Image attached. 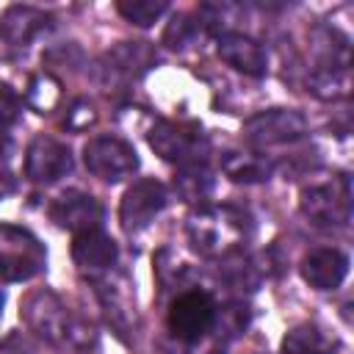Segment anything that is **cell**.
I'll list each match as a JSON object with an SVG mask.
<instances>
[{
  "mask_svg": "<svg viewBox=\"0 0 354 354\" xmlns=\"http://www.w3.org/2000/svg\"><path fill=\"white\" fill-rule=\"evenodd\" d=\"M47 22L50 17L33 6H11L0 19V36L14 47H25L36 33L47 28Z\"/></svg>",
  "mask_w": 354,
  "mask_h": 354,
  "instance_id": "obj_15",
  "label": "cell"
},
{
  "mask_svg": "<svg viewBox=\"0 0 354 354\" xmlns=\"http://www.w3.org/2000/svg\"><path fill=\"white\" fill-rule=\"evenodd\" d=\"M22 315L28 321L30 329H36L41 337L53 340V343H64L72 348H86L94 343V329L91 324H86L83 318L72 315L58 296L53 293H30L22 304Z\"/></svg>",
  "mask_w": 354,
  "mask_h": 354,
  "instance_id": "obj_2",
  "label": "cell"
},
{
  "mask_svg": "<svg viewBox=\"0 0 354 354\" xmlns=\"http://www.w3.org/2000/svg\"><path fill=\"white\" fill-rule=\"evenodd\" d=\"M166 8H169V6H166L163 0H119V3H116V11H119L127 22L141 25V28L158 22V19L166 14Z\"/></svg>",
  "mask_w": 354,
  "mask_h": 354,
  "instance_id": "obj_20",
  "label": "cell"
},
{
  "mask_svg": "<svg viewBox=\"0 0 354 354\" xmlns=\"http://www.w3.org/2000/svg\"><path fill=\"white\" fill-rule=\"evenodd\" d=\"M0 315H3V296H0Z\"/></svg>",
  "mask_w": 354,
  "mask_h": 354,
  "instance_id": "obj_24",
  "label": "cell"
},
{
  "mask_svg": "<svg viewBox=\"0 0 354 354\" xmlns=\"http://www.w3.org/2000/svg\"><path fill=\"white\" fill-rule=\"evenodd\" d=\"M301 210L307 218H313L321 227H343L348 221L351 210V194L348 180H332L324 185H310L301 191Z\"/></svg>",
  "mask_w": 354,
  "mask_h": 354,
  "instance_id": "obj_6",
  "label": "cell"
},
{
  "mask_svg": "<svg viewBox=\"0 0 354 354\" xmlns=\"http://www.w3.org/2000/svg\"><path fill=\"white\" fill-rule=\"evenodd\" d=\"M50 218L69 232H86V230H100L102 221V207L91 194H83L77 188L64 191L53 205H50Z\"/></svg>",
  "mask_w": 354,
  "mask_h": 354,
  "instance_id": "obj_11",
  "label": "cell"
},
{
  "mask_svg": "<svg viewBox=\"0 0 354 354\" xmlns=\"http://www.w3.org/2000/svg\"><path fill=\"white\" fill-rule=\"evenodd\" d=\"M348 274V257L337 249H315L301 260V277L315 290H335Z\"/></svg>",
  "mask_w": 354,
  "mask_h": 354,
  "instance_id": "obj_13",
  "label": "cell"
},
{
  "mask_svg": "<svg viewBox=\"0 0 354 354\" xmlns=\"http://www.w3.org/2000/svg\"><path fill=\"white\" fill-rule=\"evenodd\" d=\"M116 241L111 235H105L102 230H86L77 232L72 241V260L83 268V271H105L116 263Z\"/></svg>",
  "mask_w": 354,
  "mask_h": 354,
  "instance_id": "obj_14",
  "label": "cell"
},
{
  "mask_svg": "<svg viewBox=\"0 0 354 354\" xmlns=\"http://www.w3.org/2000/svg\"><path fill=\"white\" fill-rule=\"evenodd\" d=\"M108 72L111 75H124V77H136L147 69V64L152 61V53L144 41H124L122 47H116L113 53H108Z\"/></svg>",
  "mask_w": 354,
  "mask_h": 354,
  "instance_id": "obj_17",
  "label": "cell"
},
{
  "mask_svg": "<svg viewBox=\"0 0 354 354\" xmlns=\"http://www.w3.org/2000/svg\"><path fill=\"white\" fill-rule=\"evenodd\" d=\"M224 171L238 180V183H260V180H268L271 174V166L257 158V155H238V152H230V158L224 160Z\"/></svg>",
  "mask_w": 354,
  "mask_h": 354,
  "instance_id": "obj_18",
  "label": "cell"
},
{
  "mask_svg": "<svg viewBox=\"0 0 354 354\" xmlns=\"http://www.w3.org/2000/svg\"><path fill=\"white\" fill-rule=\"evenodd\" d=\"M47 263L41 241L17 224H0V279L22 282L36 277Z\"/></svg>",
  "mask_w": 354,
  "mask_h": 354,
  "instance_id": "obj_3",
  "label": "cell"
},
{
  "mask_svg": "<svg viewBox=\"0 0 354 354\" xmlns=\"http://www.w3.org/2000/svg\"><path fill=\"white\" fill-rule=\"evenodd\" d=\"M149 147L169 163H180V166H199L205 152H207V141L196 127H185L177 122H158L149 130Z\"/></svg>",
  "mask_w": 354,
  "mask_h": 354,
  "instance_id": "obj_5",
  "label": "cell"
},
{
  "mask_svg": "<svg viewBox=\"0 0 354 354\" xmlns=\"http://www.w3.org/2000/svg\"><path fill=\"white\" fill-rule=\"evenodd\" d=\"M185 227L194 249L210 257L238 249L252 230L249 216L232 205H205L188 216Z\"/></svg>",
  "mask_w": 354,
  "mask_h": 354,
  "instance_id": "obj_1",
  "label": "cell"
},
{
  "mask_svg": "<svg viewBox=\"0 0 354 354\" xmlns=\"http://www.w3.org/2000/svg\"><path fill=\"white\" fill-rule=\"evenodd\" d=\"M307 130V122L299 111L290 108H274V111H263L257 116H252L243 124V133L252 144L257 147H271V144H285L299 138Z\"/></svg>",
  "mask_w": 354,
  "mask_h": 354,
  "instance_id": "obj_9",
  "label": "cell"
},
{
  "mask_svg": "<svg viewBox=\"0 0 354 354\" xmlns=\"http://www.w3.org/2000/svg\"><path fill=\"white\" fill-rule=\"evenodd\" d=\"M83 160H86V169L105 180V183H119V180H127L133 177V171L138 169V155L136 149L122 141V138H113V136H100V138H91L86 147H83Z\"/></svg>",
  "mask_w": 354,
  "mask_h": 354,
  "instance_id": "obj_4",
  "label": "cell"
},
{
  "mask_svg": "<svg viewBox=\"0 0 354 354\" xmlns=\"http://www.w3.org/2000/svg\"><path fill=\"white\" fill-rule=\"evenodd\" d=\"M337 343L315 324L293 326L282 340V354H335Z\"/></svg>",
  "mask_w": 354,
  "mask_h": 354,
  "instance_id": "obj_16",
  "label": "cell"
},
{
  "mask_svg": "<svg viewBox=\"0 0 354 354\" xmlns=\"http://www.w3.org/2000/svg\"><path fill=\"white\" fill-rule=\"evenodd\" d=\"M213 321H216V304L202 290H188V293L177 296L169 307V329L174 337H180L185 343L205 337L210 332Z\"/></svg>",
  "mask_w": 354,
  "mask_h": 354,
  "instance_id": "obj_7",
  "label": "cell"
},
{
  "mask_svg": "<svg viewBox=\"0 0 354 354\" xmlns=\"http://www.w3.org/2000/svg\"><path fill=\"white\" fill-rule=\"evenodd\" d=\"M218 55L221 61H227L232 69L260 77L268 69V55L263 50V44H257L254 39L243 36V33H221L218 36Z\"/></svg>",
  "mask_w": 354,
  "mask_h": 354,
  "instance_id": "obj_12",
  "label": "cell"
},
{
  "mask_svg": "<svg viewBox=\"0 0 354 354\" xmlns=\"http://www.w3.org/2000/svg\"><path fill=\"white\" fill-rule=\"evenodd\" d=\"M14 174H11V169H8V155L6 152H0V199L3 196H8L11 191H14Z\"/></svg>",
  "mask_w": 354,
  "mask_h": 354,
  "instance_id": "obj_23",
  "label": "cell"
},
{
  "mask_svg": "<svg viewBox=\"0 0 354 354\" xmlns=\"http://www.w3.org/2000/svg\"><path fill=\"white\" fill-rule=\"evenodd\" d=\"M177 188L185 199H205L213 188V180L207 174V169L199 163V166H183V174L177 177Z\"/></svg>",
  "mask_w": 354,
  "mask_h": 354,
  "instance_id": "obj_21",
  "label": "cell"
},
{
  "mask_svg": "<svg viewBox=\"0 0 354 354\" xmlns=\"http://www.w3.org/2000/svg\"><path fill=\"white\" fill-rule=\"evenodd\" d=\"M199 25H202V22H188V17H185V14H180V17H174V22L166 28L163 41H166L169 47H185V44L196 36Z\"/></svg>",
  "mask_w": 354,
  "mask_h": 354,
  "instance_id": "obj_22",
  "label": "cell"
},
{
  "mask_svg": "<svg viewBox=\"0 0 354 354\" xmlns=\"http://www.w3.org/2000/svg\"><path fill=\"white\" fill-rule=\"evenodd\" d=\"M58 97H61V86H58V80H55L53 75L39 72V75H33V77L28 80L25 100H28L39 113H47V111L58 102Z\"/></svg>",
  "mask_w": 354,
  "mask_h": 354,
  "instance_id": "obj_19",
  "label": "cell"
},
{
  "mask_svg": "<svg viewBox=\"0 0 354 354\" xmlns=\"http://www.w3.org/2000/svg\"><path fill=\"white\" fill-rule=\"evenodd\" d=\"M166 185L158 180H136L119 205V221L127 232H138L144 230L163 207H166Z\"/></svg>",
  "mask_w": 354,
  "mask_h": 354,
  "instance_id": "obj_8",
  "label": "cell"
},
{
  "mask_svg": "<svg viewBox=\"0 0 354 354\" xmlns=\"http://www.w3.org/2000/svg\"><path fill=\"white\" fill-rule=\"evenodd\" d=\"M69 171H72V152L66 144L50 136H39L30 141L25 152V174L33 183H55Z\"/></svg>",
  "mask_w": 354,
  "mask_h": 354,
  "instance_id": "obj_10",
  "label": "cell"
}]
</instances>
